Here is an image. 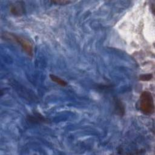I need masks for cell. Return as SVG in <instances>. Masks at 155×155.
Returning <instances> with one entry per match:
<instances>
[{"label":"cell","instance_id":"obj_5","mask_svg":"<svg viewBox=\"0 0 155 155\" xmlns=\"http://www.w3.org/2000/svg\"><path fill=\"white\" fill-rule=\"evenodd\" d=\"M50 77L51 79L53 82H56V84H59V85H61V86H65V85H67V82H66L65 81L62 80V79H61L60 78H59V77H58V76H55V75L50 74Z\"/></svg>","mask_w":155,"mask_h":155},{"label":"cell","instance_id":"obj_3","mask_svg":"<svg viewBox=\"0 0 155 155\" xmlns=\"http://www.w3.org/2000/svg\"><path fill=\"white\" fill-rule=\"evenodd\" d=\"M23 4L21 2H16L11 5L10 12L14 15H22L24 12Z\"/></svg>","mask_w":155,"mask_h":155},{"label":"cell","instance_id":"obj_7","mask_svg":"<svg viewBox=\"0 0 155 155\" xmlns=\"http://www.w3.org/2000/svg\"><path fill=\"white\" fill-rule=\"evenodd\" d=\"M51 2L53 3H56L58 4H61V5H65L67 4H69L71 2L70 1H51Z\"/></svg>","mask_w":155,"mask_h":155},{"label":"cell","instance_id":"obj_4","mask_svg":"<svg viewBox=\"0 0 155 155\" xmlns=\"http://www.w3.org/2000/svg\"><path fill=\"white\" fill-rule=\"evenodd\" d=\"M114 103H115L114 107H115V110L116 113L121 116H124V114H125V109L121 101L119 99H116Z\"/></svg>","mask_w":155,"mask_h":155},{"label":"cell","instance_id":"obj_2","mask_svg":"<svg viewBox=\"0 0 155 155\" xmlns=\"http://www.w3.org/2000/svg\"><path fill=\"white\" fill-rule=\"evenodd\" d=\"M5 35H6V38L10 39V40H13V41L16 42L17 43H18L19 44H20V45L21 46L22 49L28 55L32 56V54H33L32 45L28 40H27L26 39H25L23 37L16 36V35H14L11 33L5 34Z\"/></svg>","mask_w":155,"mask_h":155},{"label":"cell","instance_id":"obj_1","mask_svg":"<svg viewBox=\"0 0 155 155\" xmlns=\"http://www.w3.org/2000/svg\"><path fill=\"white\" fill-rule=\"evenodd\" d=\"M140 108L145 114H151L154 111V100L151 93L145 91L140 96Z\"/></svg>","mask_w":155,"mask_h":155},{"label":"cell","instance_id":"obj_6","mask_svg":"<svg viewBox=\"0 0 155 155\" xmlns=\"http://www.w3.org/2000/svg\"><path fill=\"white\" fill-rule=\"evenodd\" d=\"M153 76L151 74H143L140 76V80L141 81H149L152 78Z\"/></svg>","mask_w":155,"mask_h":155}]
</instances>
